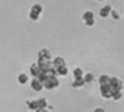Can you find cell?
Segmentation results:
<instances>
[{
	"label": "cell",
	"instance_id": "14",
	"mask_svg": "<svg viewBox=\"0 0 124 112\" xmlns=\"http://www.w3.org/2000/svg\"><path fill=\"white\" fill-rule=\"evenodd\" d=\"M72 75H73V79H79V77H83L84 72H83V69H81L80 67H76V68H73Z\"/></svg>",
	"mask_w": 124,
	"mask_h": 112
},
{
	"label": "cell",
	"instance_id": "23",
	"mask_svg": "<svg viewBox=\"0 0 124 112\" xmlns=\"http://www.w3.org/2000/svg\"><path fill=\"white\" fill-rule=\"evenodd\" d=\"M92 112H105V109L103 108V107H97V108H95Z\"/></svg>",
	"mask_w": 124,
	"mask_h": 112
},
{
	"label": "cell",
	"instance_id": "19",
	"mask_svg": "<svg viewBox=\"0 0 124 112\" xmlns=\"http://www.w3.org/2000/svg\"><path fill=\"white\" fill-rule=\"evenodd\" d=\"M108 80H109V76H108V75H105V73H103V75H100V76H99V84L100 85L108 84Z\"/></svg>",
	"mask_w": 124,
	"mask_h": 112
},
{
	"label": "cell",
	"instance_id": "12",
	"mask_svg": "<svg viewBox=\"0 0 124 112\" xmlns=\"http://www.w3.org/2000/svg\"><path fill=\"white\" fill-rule=\"evenodd\" d=\"M30 73H31V76H32V77H38V75L40 73V69H39V67H38V64H36V63L31 64Z\"/></svg>",
	"mask_w": 124,
	"mask_h": 112
},
{
	"label": "cell",
	"instance_id": "8",
	"mask_svg": "<svg viewBox=\"0 0 124 112\" xmlns=\"http://www.w3.org/2000/svg\"><path fill=\"white\" fill-rule=\"evenodd\" d=\"M121 97H123V91H119V89H113V88H111V99H112V100L119 101Z\"/></svg>",
	"mask_w": 124,
	"mask_h": 112
},
{
	"label": "cell",
	"instance_id": "6",
	"mask_svg": "<svg viewBox=\"0 0 124 112\" xmlns=\"http://www.w3.org/2000/svg\"><path fill=\"white\" fill-rule=\"evenodd\" d=\"M111 11H112V7H111V5H108V4L107 5H103V7L99 9V16H100V17H103V19H105V17L109 16Z\"/></svg>",
	"mask_w": 124,
	"mask_h": 112
},
{
	"label": "cell",
	"instance_id": "15",
	"mask_svg": "<svg viewBox=\"0 0 124 112\" xmlns=\"http://www.w3.org/2000/svg\"><path fill=\"white\" fill-rule=\"evenodd\" d=\"M27 108L31 111H36L39 108L38 107V101L36 100H27Z\"/></svg>",
	"mask_w": 124,
	"mask_h": 112
},
{
	"label": "cell",
	"instance_id": "26",
	"mask_svg": "<svg viewBox=\"0 0 124 112\" xmlns=\"http://www.w3.org/2000/svg\"><path fill=\"white\" fill-rule=\"evenodd\" d=\"M91 112H92V111H91Z\"/></svg>",
	"mask_w": 124,
	"mask_h": 112
},
{
	"label": "cell",
	"instance_id": "10",
	"mask_svg": "<svg viewBox=\"0 0 124 112\" xmlns=\"http://www.w3.org/2000/svg\"><path fill=\"white\" fill-rule=\"evenodd\" d=\"M16 80H17V83H19L20 85H25V84L28 83V80H30V77H28V75H27V73L22 72V73H19V75H17Z\"/></svg>",
	"mask_w": 124,
	"mask_h": 112
},
{
	"label": "cell",
	"instance_id": "3",
	"mask_svg": "<svg viewBox=\"0 0 124 112\" xmlns=\"http://www.w3.org/2000/svg\"><path fill=\"white\" fill-rule=\"evenodd\" d=\"M38 60L51 61L52 60V52L48 49V48H41V49L38 52Z\"/></svg>",
	"mask_w": 124,
	"mask_h": 112
},
{
	"label": "cell",
	"instance_id": "2",
	"mask_svg": "<svg viewBox=\"0 0 124 112\" xmlns=\"http://www.w3.org/2000/svg\"><path fill=\"white\" fill-rule=\"evenodd\" d=\"M108 85L113 89H119V91H123V81L121 79H119L117 76H109V80H108Z\"/></svg>",
	"mask_w": 124,
	"mask_h": 112
},
{
	"label": "cell",
	"instance_id": "1",
	"mask_svg": "<svg viewBox=\"0 0 124 112\" xmlns=\"http://www.w3.org/2000/svg\"><path fill=\"white\" fill-rule=\"evenodd\" d=\"M59 85H60V81L57 79V76H48L43 81V88H46L47 91H52L54 88L59 87Z\"/></svg>",
	"mask_w": 124,
	"mask_h": 112
},
{
	"label": "cell",
	"instance_id": "24",
	"mask_svg": "<svg viewBox=\"0 0 124 112\" xmlns=\"http://www.w3.org/2000/svg\"><path fill=\"white\" fill-rule=\"evenodd\" d=\"M33 112H48V111H47V108H38L36 111H33Z\"/></svg>",
	"mask_w": 124,
	"mask_h": 112
},
{
	"label": "cell",
	"instance_id": "9",
	"mask_svg": "<svg viewBox=\"0 0 124 112\" xmlns=\"http://www.w3.org/2000/svg\"><path fill=\"white\" fill-rule=\"evenodd\" d=\"M30 12L36 13V15H39V16H40L41 13H43V5H41V4H39V3H35V4H32V5H31Z\"/></svg>",
	"mask_w": 124,
	"mask_h": 112
},
{
	"label": "cell",
	"instance_id": "18",
	"mask_svg": "<svg viewBox=\"0 0 124 112\" xmlns=\"http://www.w3.org/2000/svg\"><path fill=\"white\" fill-rule=\"evenodd\" d=\"M81 19H83V21L89 20V19H95V15H93L92 11H85V12L83 13V16H81Z\"/></svg>",
	"mask_w": 124,
	"mask_h": 112
},
{
	"label": "cell",
	"instance_id": "5",
	"mask_svg": "<svg viewBox=\"0 0 124 112\" xmlns=\"http://www.w3.org/2000/svg\"><path fill=\"white\" fill-rule=\"evenodd\" d=\"M100 96L103 99H111V87L108 84L100 85Z\"/></svg>",
	"mask_w": 124,
	"mask_h": 112
},
{
	"label": "cell",
	"instance_id": "7",
	"mask_svg": "<svg viewBox=\"0 0 124 112\" xmlns=\"http://www.w3.org/2000/svg\"><path fill=\"white\" fill-rule=\"evenodd\" d=\"M52 65L55 67V68H59V67H63V65H67V63H65V60L62 57V56H56L55 59H52Z\"/></svg>",
	"mask_w": 124,
	"mask_h": 112
},
{
	"label": "cell",
	"instance_id": "21",
	"mask_svg": "<svg viewBox=\"0 0 124 112\" xmlns=\"http://www.w3.org/2000/svg\"><path fill=\"white\" fill-rule=\"evenodd\" d=\"M95 23H96V20H95V19H89V20L84 21V25H85V27H93Z\"/></svg>",
	"mask_w": 124,
	"mask_h": 112
},
{
	"label": "cell",
	"instance_id": "25",
	"mask_svg": "<svg viewBox=\"0 0 124 112\" xmlns=\"http://www.w3.org/2000/svg\"><path fill=\"white\" fill-rule=\"evenodd\" d=\"M96 1H99V3H101V1H105V0H96Z\"/></svg>",
	"mask_w": 124,
	"mask_h": 112
},
{
	"label": "cell",
	"instance_id": "17",
	"mask_svg": "<svg viewBox=\"0 0 124 112\" xmlns=\"http://www.w3.org/2000/svg\"><path fill=\"white\" fill-rule=\"evenodd\" d=\"M36 101H38V107H39V108H47V105H48V100L44 99V97L38 99Z\"/></svg>",
	"mask_w": 124,
	"mask_h": 112
},
{
	"label": "cell",
	"instance_id": "11",
	"mask_svg": "<svg viewBox=\"0 0 124 112\" xmlns=\"http://www.w3.org/2000/svg\"><path fill=\"white\" fill-rule=\"evenodd\" d=\"M84 85H85V81L83 80V77H79V79H73L72 81V88H78V89H80V88H83Z\"/></svg>",
	"mask_w": 124,
	"mask_h": 112
},
{
	"label": "cell",
	"instance_id": "22",
	"mask_svg": "<svg viewBox=\"0 0 124 112\" xmlns=\"http://www.w3.org/2000/svg\"><path fill=\"white\" fill-rule=\"evenodd\" d=\"M30 19L32 21H38L39 19H40V16L39 15H36V13H32V12H30Z\"/></svg>",
	"mask_w": 124,
	"mask_h": 112
},
{
	"label": "cell",
	"instance_id": "16",
	"mask_svg": "<svg viewBox=\"0 0 124 112\" xmlns=\"http://www.w3.org/2000/svg\"><path fill=\"white\" fill-rule=\"evenodd\" d=\"M83 80L85 81V84H87V83H92L95 80V75L92 73V72H88V73L83 75Z\"/></svg>",
	"mask_w": 124,
	"mask_h": 112
},
{
	"label": "cell",
	"instance_id": "4",
	"mask_svg": "<svg viewBox=\"0 0 124 112\" xmlns=\"http://www.w3.org/2000/svg\"><path fill=\"white\" fill-rule=\"evenodd\" d=\"M31 88H32L33 91H36V92H40V91L44 89L43 83H41L38 77H32V80H31Z\"/></svg>",
	"mask_w": 124,
	"mask_h": 112
},
{
	"label": "cell",
	"instance_id": "13",
	"mask_svg": "<svg viewBox=\"0 0 124 112\" xmlns=\"http://www.w3.org/2000/svg\"><path fill=\"white\" fill-rule=\"evenodd\" d=\"M56 75L57 76H67L68 75V67L67 65H63L56 68Z\"/></svg>",
	"mask_w": 124,
	"mask_h": 112
},
{
	"label": "cell",
	"instance_id": "20",
	"mask_svg": "<svg viewBox=\"0 0 124 112\" xmlns=\"http://www.w3.org/2000/svg\"><path fill=\"white\" fill-rule=\"evenodd\" d=\"M109 16L113 19V20H119V19H120V13H119V11H116V9H112V11H111Z\"/></svg>",
	"mask_w": 124,
	"mask_h": 112
}]
</instances>
